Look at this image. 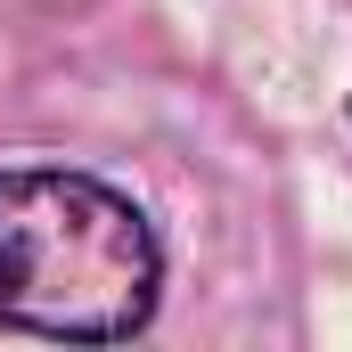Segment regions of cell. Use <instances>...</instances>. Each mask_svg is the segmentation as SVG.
Here are the masks:
<instances>
[{
    "mask_svg": "<svg viewBox=\"0 0 352 352\" xmlns=\"http://www.w3.org/2000/svg\"><path fill=\"white\" fill-rule=\"evenodd\" d=\"M156 303V238L131 197L82 173L0 180V320L41 336H131Z\"/></svg>",
    "mask_w": 352,
    "mask_h": 352,
    "instance_id": "6da1fadb",
    "label": "cell"
}]
</instances>
